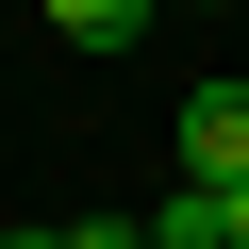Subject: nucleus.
I'll use <instances>...</instances> for the list:
<instances>
[{
    "label": "nucleus",
    "mask_w": 249,
    "mask_h": 249,
    "mask_svg": "<svg viewBox=\"0 0 249 249\" xmlns=\"http://www.w3.org/2000/svg\"><path fill=\"white\" fill-rule=\"evenodd\" d=\"M67 249H150V216H83V232H67Z\"/></svg>",
    "instance_id": "obj_3"
},
{
    "label": "nucleus",
    "mask_w": 249,
    "mask_h": 249,
    "mask_svg": "<svg viewBox=\"0 0 249 249\" xmlns=\"http://www.w3.org/2000/svg\"><path fill=\"white\" fill-rule=\"evenodd\" d=\"M50 34H67V50H133V34H150V0H50Z\"/></svg>",
    "instance_id": "obj_2"
},
{
    "label": "nucleus",
    "mask_w": 249,
    "mask_h": 249,
    "mask_svg": "<svg viewBox=\"0 0 249 249\" xmlns=\"http://www.w3.org/2000/svg\"><path fill=\"white\" fill-rule=\"evenodd\" d=\"M0 249H67V232H0Z\"/></svg>",
    "instance_id": "obj_4"
},
{
    "label": "nucleus",
    "mask_w": 249,
    "mask_h": 249,
    "mask_svg": "<svg viewBox=\"0 0 249 249\" xmlns=\"http://www.w3.org/2000/svg\"><path fill=\"white\" fill-rule=\"evenodd\" d=\"M183 183H249V83H183Z\"/></svg>",
    "instance_id": "obj_1"
}]
</instances>
